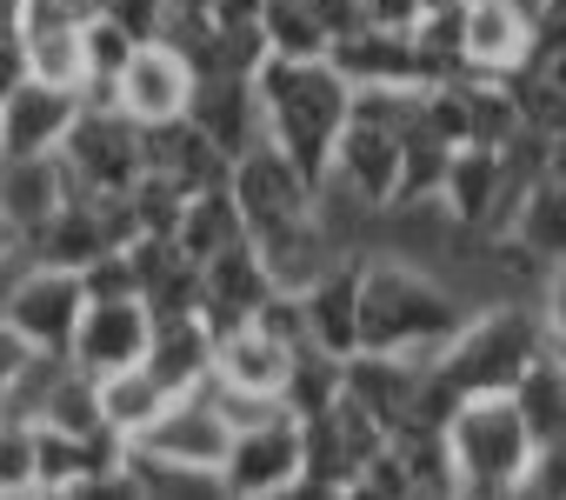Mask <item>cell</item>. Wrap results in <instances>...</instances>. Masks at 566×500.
Returning <instances> with one entry per match:
<instances>
[{"instance_id": "obj_1", "label": "cell", "mask_w": 566, "mask_h": 500, "mask_svg": "<svg viewBox=\"0 0 566 500\" xmlns=\"http://www.w3.org/2000/svg\"><path fill=\"white\" fill-rule=\"evenodd\" d=\"M467 301L407 254H367V288H360V347L380 354H413L433 361L460 327H467Z\"/></svg>"}, {"instance_id": "obj_2", "label": "cell", "mask_w": 566, "mask_h": 500, "mask_svg": "<svg viewBox=\"0 0 566 500\" xmlns=\"http://www.w3.org/2000/svg\"><path fill=\"white\" fill-rule=\"evenodd\" d=\"M260 114H266V140L287 154L301 174L327 180L334 147L347 134L354 114V81L334 61H260Z\"/></svg>"}, {"instance_id": "obj_3", "label": "cell", "mask_w": 566, "mask_h": 500, "mask_svg": "<svg viewBox=\"0 0 566 500\" xmlns=\"http://www.w3.org/2000/svg\"><path fill=\"white\" fill-rule=\"evenodd\" d=\"M546 347H553V334H546L539 308H526V301H486V308L467 314V327H460L427 367H433V381H440L453 400H467V394H513L520 374H526Z\"/></svg>"}, {"instance_id": "obj_4", "label": "cell", "mask_w": 566, "mask_h": 500, "mask_svg": "<svg viewBox=\"0 0 566 500\" xmlns=\"http://www.w3.org/2000/svg\"><path fill=\"white\" fill-rule=\"evenodd\" d=\"M533 447L539 440H533V427H526V414H520L513 394H467L447 414V454H453L460 493H480V500L520 493Z\"/></svg>"}, {"instance_id": "obj_5", "label": "cell", "mask_w": 566, "mask_h": 500, "mask_svg": "<svg viewBox=\"0 0 566 500\" xmlns=\"http://www.w3.org/2000/svg\"><path fill=\"white\" fill-rule=\"evenodd\" d=\"M233 200H240L253 240H280V233H294V227H314V220H321V180L301 174L273 140H260L253 154L233 160Z\"/></svg>"}, {"instance_id": "obj_6", "label": "cell", "mask_w": 566, "mask_h": 500, "mask_svg": "<svg viewBox=\"0 0 566 500\" xmlns=\"http://www.w3.org/2000/svg\"><path fill=\"white\" fill-rule=\"evenodd\" d=\"M74 194H127L147 174V127L127 121L114 101H87L74 134L61 140Z\"/></svg>"}, {"instance_id": "obj_7", "label": "cell", "mask_w": 566, "mask_h": 500, "mask_svg": "<svg viewBox=\"0 0 566 500\" xmlns=\"http://www.w3.org/2000/svg\"><path fill=\"white\" fill-rule=\"evenodd\" d=\"M0 314H8L34 354L48 361H67L74 354V334H81V314H87V281L74 268H48V261H21V274L0 294Z\"/></svg>"}, {"instance_id": "obj_8", "label": "cell", "mask_w": 566, "mask_h": 500, "mask_svg": "<svg viewBox=\"0 0 566 500\" xmlns=\"http://www.w3.org/2000/svg\"><path fill=\"white\" fill-rule=\"evenodd\" d=\"M307 480V427L280 407L253 427H233V447L220 460V487L247 493V500H273V493H301Z\"/></svg>"}, {"instance_id": "obj_9", "label": "cell", "mask_w": 566, "mask_h": 500, "mask_svg": "<svg viewBox=\"0 0 566 500\" xmlns=\"http://www.w3.org/2000/svg\"><path fill=\"white\" fill-rule=\"evenodd\" d=\"M193 81H200L193 61L174 41H140L134 61L114 81V107L127 121H140V127H160V121H180L193 107Z\"/></svg>"}, {"instance_id": "obj_10", "label": "cell", "mask_w": 566, "mask_h": 500, "mask_svg": "<svg viewBox=\"0 0 566 500\" xmlns=\"http://www.w3.org/2000/svg\"><path fill=\"white\" fill-rule=\"evenodd\" d=\"M273 268H266V254H260V240L247 233V240H233V247H220V254L200 268V314H207V327L213 334H233V327H247L266 301H273Z\"/></svg>"}, {"instance_id": "obj_11", "label": "cell", "mask_w": 566, "mask_h": 500, "mask_svg": "<svg viewBox=\"0 0 566 500\" xmlns=\"http://www.w3.org/2000/svg\"><path fill=\"white\" fill-rule=\"evenodd\" d=\"M140 447H154V454H167V460H180V467L220 473V460H227V447H233V420L220 414L213 387H193V394H174V400H167V414L140 434Z\"/></svg>"}, {"instance_id": "obj_12", "label": "cell", "mask_w": 566, "mask_h": 500, "mask_svg": "<svg viewBox=\"0 0 566 500\" xmlns=\"http://www.w3.org/2000/svg\"><path fill=\"white\" fill-rule=\"evenodd\" d=\"M187 121H193L227 160L253 154V147L266 140L260 81H253V74H200V81H193V107H187Z\"/></svg>"}, {"instance_id": "obj_13", "label": "cell", "mask_w": 566, "mask_h": 500, "mask_svg": "<svg viewBox=\"0 0 566 500\" xmlns=\"http://www.w3.org/2000/svg\"><path fill=\"white\" fill-rule=\"evenodd\" d=\"M147 341H154V308L140 294H127V301H87L67 361L101 381V374H120V367L147 361Z\"/></svg>"}, {"instance_id": "obj_14", "label": "cell", "mask_w": 566, "mask_h": 500, "mask_svg": "<svg viewBox=\"0 0 566 500\" xmlns=\"http://www.w3.org/2000/svg\"><path fill=\"white\" fill-rule=\"evenodd\" d=\"M87 94L81 87H61V81H41L28 74L8 107H0V140H8V154H61V140L74 134Z\"/></svg>"}, {"instance_id": "obj_15", "label": "cell", "mask_w": 566, "mask_h": 500, "mask_svg": "<svg viewBox=\"0 0 566 500\" xmlns=\"http://www.w3.org/2000/svg\"><path fill=\"white\" fill-rule=\"evenodd\" d=\"M360 288H367V254H340L327 274H314L301 288V308H307V341L327 347V354H360Z\"/></svg>"}, {"instance_id": "obj_16", "label": "cell", "mask_w": 566, "mask_h": 500, "mask_svg": "<svg viewBox=\"0 0 566 500\" xmlns=\"http://www.w3.org/2000/svg\"><path fill=\"white\" fill-rule=\"evenodd\" d=\"M21 48H28V67L41 81L87 94V14L81 8H67V0H28Z\"/></svg>"}, {"instance_id": "obj_17", "label": "cell", "mask_w": 566, "mask_h": 500, "mask_svg": "<svg viewBox=\"0 0 566 500\" xmlns=\"http://www.w3.org/2000/svg\"><path fill=\"white\" fill-rule=\"evenodd\" d=\"M460 48H467L473 74H520V67H533V14L506 8V0H467Z\"/></svg>"}, {"instance_id": "obj_18", "label": "cell", "mask_w": 566, "mask_h": 500, "mask_svg": "<svg viewBox=\"0 0 566 500\" xmlns=\"http://www.w3.org/2000/svg\"><path fill=\"white\" fill-rule=\"evenodd\" d=\"M74 180H67V160L61 154H8L0 160V213H8L28 240L67 207Z\"/></svg>"}, {"instance_id": "obj_19", "label": "cell", "mask_w": 566, "mask_h": 500, "mask_svg": "<svg viewBox=\"0 0 566 500\" xmlns=\"http://www.w3.org/2000/svg\"><path fill=\"white\" fill-rule=\"evenodd\" d=\"M294 341H280V334H266L260 321H247V327H233V334H220V354H213V381L220 387H240V394H266V400H280V387H287V374H294Z\"/></svg>"}, {"instance_id": "obj_20", "label": "cell", "mask_w": 566, "mask_h": 500, "mask_svg": "<svg viewBox=\"0 0 566 500\" xmlns=\"http://www.w3.org/2000/svg\"><path fill=\"white\" fill-rule=\"evenodd\" d=\"M213 354H220V334L207 327V314H154L147 367H154L174 394L207 387V381H213Z\"/></svg>"}, {"instance_id": "obj_21", "label": "cell", "mask_w": 566, "mask_h": 500, "mask_svg": "<svg viewBox=\"0 0 566 500\" xmlns=\"http://www.w3.org/2000/svg\"><path fill=\"white\" fill-rule=\"evenodd\" d=\"M327 61H334L354 87H427V74H420V48H413L407 28H360V34L340 41Z\"/></svg>"}, {"instance_id": "obj_22", "label": "cell", "mask_w": 566, "mask_h": 500, "mask_svg": "<svg viewBox=\"0 0 566 500\" xmlns=\"http://www.w3.org/2000/svg\"><path fill=\"white\" fill-rule=\"evenodd\" d=\"M147 174H167V180H180L187 194H200V187H227V180H233V160L180 114V121L147 127Z\"/></svg>"}, {"instance_id": "obj_23", "label": "cell", "mask_w": 566, "mask_h": 500, "mask_svg": "<svg viewBox=\"0 0 566 500\" xmlns=\"http://www.w3.org/2000/svg\"><path fill=\"white\" fill-rule=\"evenodd\" d=\"M167 400H174V387H167L147 361H134V367H120V374H101V414H107V427H114L120 440H140V434L167 414Z\"/></svg>"}, {"instance_id": "obj_24", "label": "cell", "mask_w": 566, "mask_h": 500, "mask_svg": "<svg viewBox=\"0 0 566 500\" xmlns=\"http://www.w3.org/2000/svg\"><path fill=\"white\" fill-rule=\"evenodd\" d=\"M174 240L187 247V254H193L200 268L220 254V247L247 240V213H240V200H233V180H227V187H200V194H187Z\"/></svg>"}, {"instance_id": "obj_25", "label": "cell", "mask_w": 566, "mask_h": 500, "mask_svg": "<svg viewBox=\"0 0 566 500\" xmlns=\"http://www.w3.org/2000/svg\"><path fill=\"white\" fill-rule=\"evenodd\" d=\"M447 167H453V140L427 121V107L407 121V134H400V194H394V207H427V200H440V180H447Z\"/></svg>"}, {"instance_id": "obj_26", "label": "cell", "mask_w": 566, "mask_h": 500, "mask_svg": "<svg viewBox=\"0 0 566 500\" xmlns=\"http://www.w3.org/2000/svg\"><path fill=\"white\" fill-rule=\"evenodd\" d=\"M506 233H513V240H526L546 268H559V261H566V180H559V174L533 180Z\"/></svg>"}, {"instance_id": "obj_27", "label": "cell", "mask_w": 566, "mask_h": 500, "mask_svg": "<svg viewBox=\"0 0 566 500\" xmlns=\"http://www.w3.org/2000/svg\"><path fill=\"white\" fill-rule=\"evenodd\" d=\"M513 400H520V414H526L533 440H566V354H559V347H546V354L520 374Z\"/></svg>"}, {"instance_id": "obj_28", "label": "cell", "mask_w": 566, "mask_h": 500, "mask_svg": "<svg viewBox=\"0 0 566 500\" xmlns=\"http://www.w3.org/2000/svg\"><path fill=\"white\" fill-rule=\"evenodd\" d=\"M260 28H266V54L273 61H327L334 54L327 28L314 14V0H266Z\"/></svg>"}, {"instance_id": "obj_29", "label": "cell", "mask_w": 566, "mask_h": 500, "mask_svg": "<svg viewBox=\"0 0 566 500\" xmlns=\"http://www.w3.org/2000/svg\"><path fill=\"white\" fill-rule=\"evenodd\" d=\"M0 493H41L34 420H21V414H0Z\"/></svg>"}, {"instance_id": "obj_30", "label": "cell", "mask_w": 566, "mask_h": 500, "mask_svg": "<svg viewBox=\"0 0 566 500\" xmlns=\"http://www.w3.org/2000/svg\"><path fill=\"white\" fill-rule=\"evenodd\" d=\"M81 281H87V301H127V294H140V274H134L127 247H107L94 268H81Z\"/></svg>"}, {"instance_id": "obj_31", "label": "cell", "mask_w": 566, "mask_h": 500, "mask_svg": "<svg viewBox=\"0 0 566 500\" xmlns=\"http://www.w3.org/2000/svg\"><path fill=\"white\" fill-rule=\"evenodd\" d=\"M520 493H533V500H559V493H566V440H539V447H533Z\"/></svg>"}, {"instance_id": "obj_32", "label": "cell", "mask_w": 566, "mask_h": 500, "mask_svg": "<svg viewBox=\"0 0 566 500\" xmlns=\"http://www.w3.org/2000/svg\"><path fill=\"white\" fill-rule=\"evenodd\" d=\"M94 14L120 21L134 41H160L167 34V0H94Z\"/></svg>"}, {"instance_id": "obj_33", "label": "cell", "mask_w": 566, "mask_h": 500, "mask_svg": "<svg viewBox=\"0 0 566 500\" xmlns=\"http://www.w3.org/2000/svg\"><path fill=\"white\" fill-rule=\"evenodd\" d=\"M34 361H41V354L28 347V334H21L8 314H0V407L14 400V387L28 381V367H34Z\"/></svg>"}, {"instance_id": "obj_34", "label": "cell", "mask_w": 566, "mask_h": 500, "mask_svg": "<svg viewBox=\"0 0 566 500\" xmlns=\"http://www.w3.org/2000/svg\"><path fill=\"white\" fill-rule=\"evenodd\" d=\"M539 321H546V334H553V347L566 354V261L539 274Z\"/></svg>"}, {"instance_id": "obj_35", "label": "cell", "mask_w": 566, "mask_h": 500, "mask_svg": "<svg viewBox=\"0 0 566 500\" xmlns=\"http://www.w3.org/2000/svg\"><path fill=\"white\" fill-rule=\"evenodd\" d=\"M360 8H367V21H374V28H407V34H413V28H420V14H427L420 0H360Z\"/></svg>"}, {"instance_id": "obj_36", "label": "cell", "mask_w": 566, "mask_h": 500, "mask_svg": "<svg viewBox=\"0 0 566 500\" xmlns=\"http://www.w3.org/2000/svg\"><path fill=\"white\" fill-rule=\"evenodd\" d=\"M28 74H34V67H28V48H21V41H0V107H8V94H14Z\"/></svg>"}, {"instance_id": "obj_37", "label": "cell", "mask_w": 566, "mask_h": 500, "mask_svg": "<svg viewBox=\"0 0 566 500\" xmlns=\"http://www.w3.org/2000/svg\"><path fill=\"white\" fill-rule=\"evenodd\" d=\"M14 261H28V233H21L8 213H0V274H8Z\"/></svg>"}, {"instance_id": "obj_38", "label": "cell", "mask_w": 566, "mask_h": 500, "mask_svg": "<svg viewBox=\"0 0 566 500\" xmlns=\"http://www.w3.org/2000/svg\"><path fill=\"white\" fill-rule=\"evenodd\" d=\"M21 21H28V0H0V41H21Z\"/></svg>"}, {"instance_id": "obj_39", "label": "cell", "mask_w": 566, "mask_h": 500, "mask_svg": "<svg viewBox=\"0 0 566 500\" xmlns=\"http://www.w3.org/2000/svg\"><path fill=\"white\" fill-rule=\"evenodd\" d=\"M174 14H213V0H167V21Z\"/></svg>"}, {"instance_id": "obj_40", "label": "cell", "mask_w": 566, "mask_h": 500, "mask_svg": "<svg viewBox=\"0 0 566 500\" xmlns=\"http://www.w3.org/2000/svg\"><path fill=\"white\" fill-rule=\"evenodd\" d=\"M67 8H81V14H94V0H67Z\"/></svg>"}, {"instance_id": "obj_41", "label": "cell", "mask_w": 566, "mask_h": 500, "mask_svg": "<svg viewBox=\"0 0 566 500\" xmlns=\"http://www.w3.org/2000/svg\"><path fill=\"white\" fill-rule=\"evenodd\" d=\"M0 160H8V140H0Z\"/></svg>"}]
</instances>
